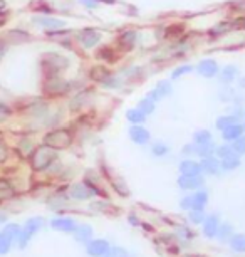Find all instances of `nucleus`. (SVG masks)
<instances>
[{"mask_svg":"<svg viewBox=\"0 0 245 257\" xmlns=\"http://www.w3.org/2000/svg\"><path fill=\"white\" fill-rule=\"evenodd\" d=\"M180 172L183 175H200L201 167L198 162H193V160H185V162L180 163Z\"/></svg>","mask_w":245,"mask_h":257,"instance_id":"2eb2a0df","label":"nucleus"},{"mask_svg":"<svg viewBox=\"0 0 245 257\" xmlns=\"http://www.w3.org/2000/svg\"><path fill=\"white\" fill-rule=\"evenodd\" d=\"M32 22L36 24L37 27H42L46 31H54V29H62L66 26L64 21L61 19H54V17H49V16H39V17H34Z\"/></svg>","mask_w":245,"mask_h":257,"instance_id":"423d86ee","label":"nucleus"},{"mask_svg":"<svg viewBox=\"0 0 245 257\" xmlns=\"http://www.w3.org/2000/svg\"><path fill=\"white\" fill-rule=\"evenodd\" d=\"M168 152H170V148H168L165 143H161V142L153 143L151 153H153V155H156V157H165V155H166Z\"/></svg>","mask_w":245,"mask_h":257,"instance_id":"2f4dec72","label":"nucleus"},{"mask_svg":"<svg viewBox=\"0 0 245 257\" xmlns=\"http://www.w3.org/2000/svg\"><path fill=\"white\" fill-rule=\"evenodd\" d=\"M71 197L76 198V200H88L94 195V190L91 188L88 183H76V185L71 187Z\"/></svg>","mask_w":245,"mask_h":257,"instance_id":"6e6552de","label":"nucleus"},{"mask_svg":"<svg viewBox=\"0 0 245 257\" xmlns=\"http://www.w3.org/2000/svg\"><path fill=\"white\" fill-rule=\"evenodd\" d=\"M136 32L134 31H124L119 34V39H118V42H119V46L124 47V49H131V47L134 46V42H136Z\"/></svg>","mask_w":245,"mask_h":257,"instance_id":"f3484780","label":"nucleus"},{"mask_svg":"<svg viewBox=\"0 0 245 257\" xmlns=\"http://www.w3.org/2000/svg\"><path fill=\"white\" fill-rule=\"evenodd\" d=\"M0 193H4V195H12V193H14V188H12V185H11V182L0 180Z\"/></svg>","mask_w":245,"mask_h":257,"instance_id":"ea45409f","label":"nucleus"},{"mask_svg":"<svg viewBox=\"0 0 245 257\" xmlns=\"http://www.w3.org/2000/svg\"><path fill=\"white\" fill-rule=\"evenodd\" d=\"M11 244H12V240L9 239V237L4 234V232H0V255L7 254L9 249H11Z\"/></svg>","mask_w":245,"mask_h":257,"instance_id":"473e14b6","label":"nucleus"},{"mask_svg":"<svg viewBox=\"0 0 245 257\" xmlns=\"http://www.w3.org/2000/svg\"><path fill=\"white\" fill-rule=\"evenodd\" d=\"M4 234H6L11 240H14V239H17L19 234H21V227L17 224H9V225H6V229H4Z\"/></svg>","mask_w":245,"mask_h":257,"instance_id":"c756f323","label":"nucleus"},{"mask_svg":"<svg viewBox=\"0 0 245 257\" xmlns=\"http://www.w3.org/2000/svg\"><path fill=\"white\" fill-rule=\"evenodd\" d=\"M206 202H208L206 192H198V193H195V195H191V208H195V210H203Z\"/></svg>","mask_w":245,"mask_h":257,"instance_id":"412c9836","label":"nucleus"},{"mask_svg":"<svg viewBox=\"0 0 245 257\" xmlns=\"http://www.w3.org/2000/svg\"><path fill=\"white\" fill-rule=\"evenodd\" d=\"M232 153H235L233 152V148H232V145H222V147H218L217 148V155L220 158H227V157H230Z\"/></svg>","mask_w":245,"mask_h":257,"instance_id":"e433bc0d","label":"nucleus"},{"mask_svg":"<svg viewBox=\"0 0 245 257\" xmlns=\"http://www.w3.org/2000/svg\"><path fill=\"white\" fill-rule=\"evenodd\" d=\"M71 142H73V133L66 128H59V130H52L44 137V145L51 148H66L69 147Z\"/></svg>","mask_w":245,"mask_h":257,"instance_id":"f03ea898","label":"nucleus"},{"mask_svg":"<svg viewBox=\"0 0 245 257\" xmlns=\"http://www.w3.org/2000/svg\"><path fill=\"white\" fill-rule=\"evenodd\" d=\"M78 41L79 44L86 47V49H91V47H94L98 42L101 41V32L96 31V29H83L79 34H78Z\"/></svg>","mask_w":245,"mask_h":257,"instance_id":"20e7f679","label":"nucleus"},{"mask_svg":"<svg viewBox=\"0 0 245 257\" xmlns=\"http://www.w3.org/2000/svg\"><path fill=\"white\" fill-rule=\"evenodd\" d=\"M220 98H222L223 101H233L235 99V93L230 88H225L222 93H220Z\"/></svg>","mask_w":245,"mask_h":257,"instance_id":"79ce46f5","label":"nucleus"},{"mask_svg":"<svg viewBox=\"0 0 245 257\" xmlns=\"http://www.w3.org/2000/svg\"><path fill=\"white\" fill-rule=\"evenodd\" d=\"M195 143L196 145H206V143H212V133L206 132V130H200V132L195 133Z\"/></svg>","mask_w":245,"mask_h":257,"instance_id":"a878e982","label":"nucleus"},{"mask_svg":"<svg viewBox=\"0 0 245 257\" xmlns=\"http://www.w3.org/2000/svg\"><path fill=\"white\" fill-rule=\"evenodd\" d=\"M242 133H243V128L238 123L222 130V137H223V140H227V142H233V140H237L238 137H242Z\"/></svg>","mask_w":245,"mask_h":257,"instance_id":"a211bd4d","label":"nucleus"},{"mask_svg":"<svg viewBox=\"0 0 245 257\" xmlns=\"http://www.w3.org/2000/svg\"><path fill=\"white\" fill-rule=\"evenodd\" d=\"M230 245L235 252H245V235H233Z\"/></svg>","mask_w":245,"mask_h":257,"instance_id":"cd10ccee","label":"nucleus"},{"mask_svg":"<svg viewBox=\"0 0 245 257\" xmlns=\"http://www.w3.org/2000/svg\"><path fill=\"white\" fill-rule=\"evenodd\" d=\"M238 116H235L233 113L232 114H225V116H220V118L217 119V128L218 130H225L228 128V126H232L235 123H238Z\"/></svg>","mask_w":245,"mask_h":257,"instance_id":"5701e85b","label":"nucleus"},{"mask_svg":"<svg viewBox=\"0 0 245 257\" xmlns=\"http://www.w3.org/2000/svg\"><path fill=\"white\" fill-rule=\"evenodd\" d=\"M238 167H240V158H238L237 153H232L230 157L222 160V168L223 170H228V172H230V170H235Z\"/></svg>","mask_w":245,"mask_h":257,"instance_id":"b1692460","label":"nucleus"},{"mask_svg":"<svg viewBox=\"0 0 245 257\" xmlns=\"http://www.w3.org/2000/svg\"><path fill=\"white\" fill-rule=\"evenodd\" d=\"M200 167L205 173H208V175H215V173H218V170H220V163H218L217 158L205 157L203 162L200 163Z\"/></svg>","mask_w":245,"mask_h":257,"instance_id":"dca6fc26","label":"nucleus"},{"mask_svg":"<svg viewBox=\"0 0 245 257\" xmlns=\"http://www.w3.org/2000/svg\"><path fill=\"white\" fill-rule=\"evenodd\" d=\"M178 234H180L181 237H185V239H193V237H195L193 232H190L188 229H186V227H180V229H178Z\"/></svg>","mask_w":245,"mask_h":257,"instance_id":"c03bdc74","label":"nucleus"},{"mask_svg":"<svg viewBox=\"0 0 245 257\" xmlns=\"http://www.w3.org/2000/svg\"><path fill=\"white\" fill-rule=\"evenodd\" d=\"M218 72H220L218 77L223 84H232V82L238 77V69L235 66H225L223 69Z\"/></svg>","mask_w":245,"mask_h":257,"instance_id":"4468645a","label":"nucleus"},{"mask_svg":"<svg viewBox=\"0 0 245 257\" xmlns=\"http://www.w3.org/2000/svg\"><path fill=\"white\" fill-rule=\"evenodd\" d=\"M101 84H103L104 88H108V89H116V88H119V84H121V79H119L118 76L109 74L106 79L101 82Z\"/></svg>","mask_w":245,"mask_h":257,"instance_id":"c85d7f7f","label":"nucleus"},{"mask_svg":"<svg viewBox=\"0 0 245 257\" xmlns=\"http://www.w3.org/2000/svg\"><path fill=\"white\" fill-rule=\"evenodd\" d=\"M218 227H220V219L217 215H210V217H205L203 220V232L206 237H215L218 232Z\"/></svg>","mask_w":245,"mask_h":257,"instance_id":"f8f14e48","label":"nucleus"},{"mask_svg":"<svg viewBox=\"0 0 245 257\" xmlns=\"http://www.w3.org/2000/svg\"><path fill=\"white\" fill-rule=\"evenodd\" d=\"M9 118H11V109H9V106L0 103V123H4Z\"/></svg>","mask_w":245,"mask_h":257,"instance_id":"a19ab883","label":"nucleus"},{"mask_svg":"<svg viewBox=\"0 0 245 257\" xmlns=\"http://www.w3.org/2000/svg\"><path fill=\"white\" fill-rule=\"evenodd\" d=\"M190 220L193 222V224H203V220H205L203 210H195V208H191V212H190Z\"/></svg>","mask_w":245,"mask_h":257,"instance_id":"c9c22d12","label":"nucleus"},{"mask_svg":"<svg viewBox=\"0 0 245 257\" xmlns=\"http://www.w3.org/2000/svg\"><path fill=\"white\" fill-rule=\"evenodd\" d=\"M54 160H56L54 148L47 147V145H42V147H39L37 150H34L32 157H31V165L36 172H42V170H46Z\"/></svg>","mask_w":245,"mask_h":257,"instance_id":"f257e3e1","label":"nucleus"},{"mask_svg":"<svg viewBox=\"0 0 245 257\" xmlns=\"http://www.w3.org/2000/svg\"><path fill=\"white\" fill-rule=\"evenodd\" d=\"M74 234H76V240L86 244V242L91 239V235H93V229H91L89 225H78L74 230Z\"/></svg>","mask_w":245,"mask_h":257,"instance_id":"aec40b11","label":"nucleus"},{"mask_svg":"<svg viewBox=\"0 0 245 257\" xmlns=\"http://www.w3.org/2000/svg\"><path fill=\"white\" fill-rule=\"evenodd\" d=\"M138 109L141 111V113H145L146 116L151 114L153 111H155V101H151L150 98L141 99V101H139V104H138Z\"/></svg>","mask_w":245,"mask_h":257,"instance_id":"bb28decb","label":"nucleus"},{"mask_svg":"<svg viewBox=\"0 0 245 257\" xmlns=\"http://www.w3.org/2000/svg\"><path fill=\"white\" fill-rule=\"evenodd\" d=\"M104 257H128V252L121 249V247H113L104 254Z\"/></svg>","mask_w":245,"mask_h":257,"instance_id":"4c0bfd02","label":"nucleus"},{"mask_svg":"<svg viewBox=\"0 0 245 257\" xmlns=\"http://www.w3.org/2000/svg\"><path fill=\"white\" fill-rule=\"evenodd\" d=\"M81 2H83L84 6L89 7V9H94L96 7V0H81Z\"/></svg>","mask_w":245,"mask_h":257,"instance_id":"09e8293b","label":"nucleus"},{"mask_svg":"<svg viewBox=\"0 0 245 257\" xmlns=\"http://www.w3.org/2000/svg\"><path fill=\"white\" fill-rule=\"evenodd\" d=\"M126 119L131 124H143V123H145V119H146V114L141 113L138 108H134V109L126 111Z\"/></svg>","mask_w":245,"mask_h":257,"instance_id":"4be33fe9","label":"nucleus"},{"mask_svg":"<svg viewBox=\"0 0 245 257\" xmlns=\"http://www.w3.org/2000/svg\"><path fill=\"white\" fill-rule=\"evenodd\" d=\"M129 138L136 145H145L150 142V132L143 128V124H133L129 128Z\"/></svg>","mask_w":245,"mask_h":257,"instance_id":"1a4fd4ad","label":"nucleus"},{"mask_svg":"<svg viewBox=\"0 0 245 257\" xmlns=\"http://www.w3.org/2000/svg\"><path fill=\"white\" fill-rule=\"evenodd\" d=\"M51 227L59 232H74L78 225L73 219H54L51 222Z\"/></svg>","mask_w":245,"mask_h":257,"instance_id":"ddd939ff","label":"nucleus"},{"mask_svg":"<svg viewBox=\"0 0 245 257\" xmlns=\"http://www.w3.org/2000/svg\"><path fill=\"white\" fill-rule=\"evenodd\" d=\"M109 74H111V72H109L106 67H103V66H96V67L91 69V77H93L94 81H99V82H103Z\"/></svg>","mask_w":245,"mask_h":257,"instance_id":"393cba45","label":"nucleus"},{"mask_svg":"<svg viewBox=\"0 0 245 257\" xmlns=\"http://www.w3.org/2000/svg\"><path fill=\"white\" fill-rule=\"evenodd\" d=\"M2 222H6V215H2V213H0V224H2Z\"/></svg>","mask_w":245,"mask_h":257,"instance_id":"864d4df0","label":"nucleus"},{"mask_svg":"<svg viewBox=\"0 0 245 257\" xmlns=\"http://www.w3.org/2000/svg\"><path fill=\"white\" fill-rule=\"evenodd\" d=\"M232 148L237 155H243L245 153V137H238L237 140H233Z\"/></svg>","mask_w":245,"mask_h":257,"instance_id":"72a5a7b5","label":"nucleus"},{"mask_svg":"<svg viewBox=\"0 0 245 257\" xmlns=\"http://www.w3.org/2000/svg\"><path fill=\"white\" fill-rule=\"evenodd\" d=\"M183 153L185 155H196V143H190V145H186V147L183 148Z\"/></svg>","mask_w":245,"mask_h":257,"instance_id":"a18cd8bd","label":"nucleus"},{"mask_svg":"<svg viewBox=\"0 0 245 257\" xmlns=\"http://www.w3.org/2000/svg\"><path fill=\"white\" fill-rule=\"evenodd\" d=\"M217 235H218V239H222L225 240L228 235H232V227H230L228 224H223V225H220L218 227V232H217Z\"/></svg>","mask_w":245,"mask_h":257,"instance_id":"58836bf2","label":"nucleus"},{"mask_svg":"<svg viewBox=\"0 0 245 257\" xmlns=\"http://www.w3.org/2000/svg\"><path fill=\"white\" fill-rule=\"evenodd\" d=\"M42 227V219H39V217H36V219H31V220H27L26 222V225H24V229L21 230V234H19L17 237V240H19V245L22 247H26L27 245V242L31 240V237L36 234L37 230H39Z\"/></svg>","mask_w":245,"mask_h":257,"instance_id":"7ed1b4c3","label":"nucleus"},{"mask_svg":"<svg viewBox=\"0 0 245 257\" xmlns=\"http://www.w3.org/2000/svg\"><path fill=\"white\" fill-rule=\"evenodd\" d=\"M9 158V150L6 147V143L0 140V163H4Z\"/></svg>","mask_w":245,"mask_h":257,"instance_id":"37998d69","label":"nucleus"},{"mask_svg":"<svg viewBox=\"0 0 245 257\" xmlns=\"http://www.w3.org/2000/svg\"><path fill=\"white\" fill-rule=\"evenodd\" d=\"M178 185L183 190H195V188L203 185V178L200 175H183L178 178Z\"/></svg>","mask_w":245,"mask_h":257,"instance_id":"9d476101","label":"nucleus"},{"mask_svg":"<svg viewBox=\"0 0 245 257\" xmlns=\"http://www.w3.org/2000/svg\"><path fill=\"white\" fill-rule=\"evenodd\" d=\"M232 24H233V29H242L245 27V17H240L237 21H233Z\"/></svg>","mask_w":245,"mask_h":257,"instance_id":"49530a36","label":"nucleus"},{"mask_svg":"<svg viewBox=\"0 0 245 257\" xmlns=\"http://www.w3.org/2000/svg\"><path fill=\"white\" fill-rule=\"evenodd\" d=\"M233 29V24L228 22V21H222L218 24H215V26L210 29V36L217 37V36H223V34H228L230 31Z\"/></svg>","mask_w":245,"mask_h":257,"instance_id":"6ab92c4d","label":"nucleus"},{"mask_svg":"<svg viewBox=\"0 0 245 257\" xmlns=\"http://www.w3.org/2000/svg\"><path fill=\"white\" fill-rule=\"evenodd\" d=\"M213 153V145L206 143V145H196V155H200L201 158L205 157H212Z\"/></svg>","mask_w":245,"mask_h":257,"instance_id":"7c9ffc66","label":"nucleus"},{"mask_svg":"<svg viewBox=\"0 0 245 257\" xmlns=\"http://www.w3.org/2000/svg\"><path fill=\"white\" fill-rule=\"evenodd\" d=\"M181 207L186 208V210H191V195L190 197H186L181 200Z\"/></svg>","mask_w":245,"mask_h":257,"instance_id":"de8ad7c7","label":"nucleus"},{"mask_svg":"<svg viewBox=\"0 0 245 257\" xmlns=\"http://www.w3.org/2000/svg\"><path fill=\"white\" fill-rule=\"evenodd\" d=\"M96 2H103V4H114L116 0H96Z\"/></svg>","mask_w":245,"mask_h":257,"instance_id":"603ef678","label":"nucleus"},{"mask_svg":"<svg viewBox=\"0 0 245 257\" xmlns=\"http://www.w3.org/2000/svg\"><path fill=\"white\" fill-rule=\"evenodd\" d=\"M171 91H173L171 82L170 81H161V82H158V84H156V88H153V91L148 93V98L156 103V101H161L163 98L170 96Z\"/></svg>","mask_w":245,"mask_h":257,"instance_id":"0eeeda50","label":"nucleus"},{"mask_svg":"<svg viewBox=\"0 0 245 257\" xmlns=\"http://www.w3.org/2000/svg\"><path fill=\"white\" fill-rule=\"evenodd\" d=\"M218 71H220V67L217 64V61H213V59H203L196 66V72H198L201 77H206V79L215 77L218 74Z\"/></svg>","mask_w":245,"mask_h":257,"instance_id":"39448f33","label":"nucleus"},{"mask_svg":"<svg viewBox=\"0 0 245 257\" xmlns=\"http://www.w3.org/2000/svg\"><path fill=\"white\" fill-rule=\"evenodd\" d=\"M6 52H7V47L4 42H0V61L4 59V56H6Z\"/></svg>","mask_w":245,"mask_h":257,"instance_id":"8fccbe9b","label":"nucleus"},{"mask_svg":"<svg viewBox=\"0 0 245 257\" xmlns=\"http://www.w3.org/2000/svg\"><path fill=\"white\" fill-rule=\"evenodd\" d=\"M88 254L91 255V257H104V254L109 250V244L106 240H101V239H98V240H93V242H89L88 244Z\"/></svg>","mask_w":245,"mask_h":257,"instance_id":"9b49d317","label":"nucleus"},{"mask_svg":"<svg viewBox=\"0 0 245 257\" xmlns=\"http://www.w3.org/2000/svg\"><path fill=\"white\" fill-rule=\"evenodd\" d=\"M193 71V67L188 66V64H185V66H180V67H176L175 71H173V74H171V79H178V77L181 76H185V74H188V72Z\"/></svg>","mask_w":245,"mask_h":257,"instance_id":"f704fd0d","label":"nucleus"},{"mask_svg":"<svg viewBox=\"0 0 245 257\" xmlns=\"http://www.w3.org/2000/svg\"><path fill=\"white\" fill-rule=\"evenodd\" d=\"M238 88L240 89H245V77H242V79L238 81Z\"/></svg>","mask_w":245,"mask_h":257,"instance_id":"3c124183","label":"nucleus"}]
</instances>
